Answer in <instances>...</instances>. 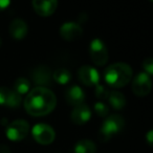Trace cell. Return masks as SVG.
Instances as JSON below:
<instances>
[{"label":"cell","instance_id":"10","mask_svg":"<svg viewBox=\"0 0 153 153\" xmlns=\"http://www.w3.org/2000/svg\"><path fill=\"white\" fill-rule=\"evenodd\" d=\"M83 34V28L76 22H65L60 27V36L66 41H74Z\"/></svg>","mask_w":153,"mask_h":153},{"label":"cell","instance_id":"26","mask_svg":"<svg viewBox=\"0 0 153 153\" xmlns=\"http://www.w3.org/2000/svg\"><path fill=\"white\" fill-rule=\"evenodd\" d=\"M0 123L2 124L3 126H7V119H3V120H1V121H0Z\"/></svg>","mask_w":153,"mask_h":153},{"label":"cell","instance_id":"24","mask_svg":"<svg viewBox=\"0 0 153 153\" xmlns=\"http://www.w3.org/2000/svg\"><path fill=\"white\" fill-rule=\"evenodd\" d=\"M0 153H12L7 145H0Z\"/></svg>","mask_w":153,"mask_h":153},{"label":"cell","instance_id":"5","mask_svg":"<svg viewBox=\"0 0 153 153\" xmlns=\"http://www.w3.org/2000/svg\"><path fill=\"white\" fill-rule=\"evenodd\" d=\"M89 53L91 60L98 66H103L108 61V51L101 39H94L89 45Z\"/></svg>","mask_w":153,"mask_h":153},{"label":"cell","instance_id":"14","mask_svg":"<svg viewBox=\"0 0 153 153\" xmlns=\"http://www.w3.org/2000/svg\"><path fill=\"white\" fill-rule=\"evenodd\" d=\"M90 117H91V110L89 106L85 104L76 106L72 109L71 114H70L72 123H74L76 125H83L89 121Z\"/></svg>","mask_w":153,"mask_h":153},{"label":"cell","instance_id":"18","mask_svg":"<svg viewBox=\"0 0 153 153\" xmlns=\"http://www.w3.org/2000/svg\"><path fill=\"white\" fill-rule=\"evenodd\" d=\"M71 79V74L66 68H58L53 72V80L57 83L65 85Z\"/></svg>","mask_w":153,"mask_h":153},{"label":"cell","instance_id":"9","mask_svg":"<svg viewBox=\"0 0 153 153\" xmlns=\"http://www.w3.org/2000/svg\"><path fill=\"white\" fill-rule=\"evenodd\" d=\"M78 78L80 82L86 86H96L100 83V76L96 68L90 65H83L78 70Z\"/></svg>","mask_w":153,"mask_h":153},{"label":"cell","instance_id":"20","mask_svg":"<svg viewBox=\"0 0 153 153\" xmlns=\"http://www.w3.org/2000/svg\"><path fill=\"white\" fill-rule=\"evenodd\" d=\"M94 109L97 114L101 117H106L109 113V107L107 106L105 103L101 102V101H99V102H97L96 104H94Z\"/></svg>","mask_w":153,"mask_h":153},{"label":"cell","instance_id":"1","mask_svg":"<svg viewBox=\"0 0 153 153\" xmlns=\"http://www.w3.org/2000/svg\"><path fill=\"white\" fill-rule=\"evenodd\" d=\"M57 105V97L51 89L35 87L28 91L24 100V108L33 117H42L51 113Z\"/></svg>","mask_w":153,"mask_h":153},{"label":"cell","instance_id":"27","mask_svg":"<svg viewBox=\"0 0 153 153\" xmlns=\"http://www.w3.org/2000/svg\"><path fill=\"white\" fill-rule=\"evenodd\" d=\"M0 46H1V39H0Z\"/></svg>","mask_w":153,"mask_h":153},{"label":"cell","instance_id":"2","mask_svg":"<svg viewBox=\"0 0 153 153\" xmlns=\"http://www.w3.org/2000/svg\"><path fill=\"white\" fill-rule=\"evenodd\" d=\"M132 78V68L129 64L117 62L106 67L104 79L107 84L115 88L126 86Z\"/></svg>","mask_w":153,"mask_h":153},{"label":"cell","instance_id":"12","mask_svg":"<svg viewBox=\"0 0 153 153\" xmlns=\"http://www.w3.org/2000/svg\"><path fill=\"white\" fill-rule=\"evenodd\" d=\"M33 7L38 15L42 17L51 16L58 7L57 0H34Z\"/></svg>","mask_w":153,"mask_h":153},{"label":"cell","instance_id":"22","mask_svg":"<svg viewBox=\"0 0 153 153\" xmlns=\"http://www.w3.org/2000/svg\"><path fill=\"white\" fill-rule=\"evenodd\" d=\"M143 68L145 69L147 74L149 76H152L153 74V62H152V59L151 58H146L143 62Z\"/></svg>","mask_w":153,"mask_h":153},{"label":"cell","instance_id":"3","mask_svg":"<svg viewBox=\"0 0 153 153\" xmlns=\"http://www.w3.org/2000/svg\"><path fill=\"white\" fill-rule=\"evenodd\" d=\"M125 126V120L120 114H111L104 120L100 128V138L102 140H108L113 135L117 134Z\"/></svg>","mask_w":153,"mask_h":153},{"label":"cell","instance_id":"7","mask_svg":"<svg viewBox=\"0 0 153 153\" xmlns=\"http://www.w3.org/2000/svg\"><path fill=\"white\" fill-rule=\"evenodd\" d=\"M152 88V80L146 72H140L132 81V91L138 97H145L150 94Z\"/></svg>","mask_w":153,"mask_h":153},{"label":"cell","instance_id":"13","mask_svg":"<svg viewBox=\"0 0 153 153\" xmlns=\"http://www.w3.org/2000/svg\"><path fill=\"white\" fill-rule=\"evenodd\" d=\"M85 92L80 86L72 85L69 88H67L65 92V100L71 106H79L84 104L85 101Z\"/></svg>","mask_w":153,"mask_h":153},{"label":"cell","instance_id":"4","mask_svg":"<svg viewBox=\"0 0 153 153\" xmlns=\"http://www.w3.org/2000/svg\"><path fill=\"white\" fill-rule=\"evenodd\" d=\"M30 131V124L24 120H16L7 127V136L9 140L19 142L26 137Z\"/></svg>","mask_w":153,"mask_h":153},{"label":"cell","instance_id":"23","mask_svg":"<svg viewBox=\"0 0 153 153\" xmlns=\"http://www.w3.org/2000/svg\"><path fill=\"white\" fill-rule=\"evenodd\" d=\"M10 4H11V1H10V0H0V11L5 10Z\"/></svg>","mask_w":153,"mask_h":153},{"label":"cell","instance_id":"15","mask_svg":"<svg viewBox=\"0 0 153 153\" xmlns=\"http://www.w3.org/2000/svg\"><path fill=\"white\" fill-rule=\"evenodd\" d=\"M9 32L13 38L15 39H22L26 36L28 32L27 24L24 20L20 18H15L13 21L10 23Z\"/></svg>","mask_w":153,"mask_h":153},{"label":"cell","instance_id":"6","mask_svg":"<svg viewBox=\"0 0 153 153\" xmlns=\"http://www.w3.org/2000/svg\"><path fill=\"white\" fill-rule=\"evenodd\" d=\"M32 133L37 143L41 145H49L55 140L56 132L53 127L44 123H39L33 127Z\"/></svg>","mask_w":153,"mask_h":153},{"label":"cell","instance_id":"19","mask_svg":"<svg viewBox=\"0 0 153 153\" xmlns=\"http://www.w3.org/2000/svg\"><path fill=\"white\" fill-rule=\"evenodd\" d=\"M30 83L26 78H18L14 83V89L18 94H25L30 91Z\"/></svg>","mask_w":153,"mask_h":153},{"label":"cell","instance_id":"25","mask_svg":"<svg viewBox=\"0 0 153 153\" xmlns=\"http://www.w3.org/2000/svg\"><path fill=\"white\" fill-rule=\"evenodd\" d=\"M153 131L152 130H150V131L147 133V135H146V138H147V140H148V143L150 145H152V135H153Z\"/></svg>","mask_w":153,"mask_h":153},{"label":"cell","instance_id":"21","mask_svg":"<svg viewBox=\"0 0 153 153\" xmlns=\"http://www.w3.org/2000/svg\"><path fill=\"white\" fill-rule=\"evenodd\" d=\"M94 94H96V97L99 100H104V99H107V97H108L109 90L103 84L98 83L96 85V91H94Z\"/></svg>","mask_w":153,"mask_h":153},{"label":"cell","instance_id":"16","mask_svg":"<svg viewBox=\"0 0 153 153\" xmlns=\"http://www.w3.org/2000/svg\"><path fill=\"white\" fill-rule=\"evenodd\" d=\"M110 106L113 108V110H122L126 105V98L122 92L113 90L109 91L108 97H107Z\"/></svg>","mask_w":153,"mask_h":153},{"label":"cell","instance_id":"8","mask_svg":"<svg viewBox=\"0 0 153 153\" xmlns=\"http://www.w3.org/2000/svg\"><path fill=\"white\" fill-rule=\"evenodd\" d=\"M32 79L38 85L37 87L47 88L53 83V71L47 65H39L33 70Z\"/></svg>","mask_w":153,"mask_h":153},{"label":"cell","instance_id":"17","mask_svg":"<svg viewBox=\"0 0 153 153\" xmlns=\"http://www.w3.org/2000/svg\"><path fill=\"white\" fill-rule=\"evenodd\" d=\"M97 145L90 140H81L74 145V153H96Z\"/></svg>","mask_w":153,"mask_h":153},{"label":"cell","instance_id":"11","mask_svg":"<svg viewBox=\"0 0 153 153\" xmlns=\"http://www.w3.org/2000/svg\"><path fill=\"white\" fill-rule=\"evenodd\" d=\"M21 96L7 87H0V105L17 108L21 104Z\"/></svg>","mask_w":153,"mask_h":153}]
</instances>
